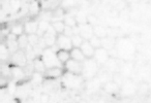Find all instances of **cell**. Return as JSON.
Masks as SVG:
<instances>
[{
    "label": "cell",
    "mask_w": 151,
    "mask_h": 103,
    "mask_svg": "<svg viewBox=\"0 0 151 103\" xmlns=\"http://www.w3.org/2000/svg\"><path fill=\"white\" fill-rule=\"evenodd\" d=\"M40 59L45 63L47 69H50V68H54V67H60L61 66V63L57 59L56 52H54L51 48H47L42 50V58Z\"/></svg>",
    "instance_id": "obj_1"
},
{
    "label": "cell",
    "mask_w": 151,
    "mask_h": 103,
    "mask_svg": "<svg viewBox=\"0 0 151 103\" xmlns=\"http://www.w3.org/2000/svg\"><path fill=\"white\" fill-rule=\"evenodd\" d=\"M86 63H83L82 75L86 78H91L99 72V65L93 59H86Z\"/></svg>",
    "instance_id": "obj_2"
},
{
    "label": "cell",
    "mask_w": 151,
    "mask_h": 103,
    "mask_svg": "<svg viewBox=\"0 0 151 103\" xmlns=\"http://www.w3.org/2000/svg\"><path fill=\"white\" fill-rule=\"evenodd\" d=\"M56 46H58L59 50H64L67 52H70L73 50L71 39L63 34H58L56 38Z\"/></svg>",
    "instance_id": "obj_3"
},
{
    "label": "cell",
    "mask_w": 151,
    "mask_h": 103,
    "mask_svg": "<svg viewBox=\"0 0 151 103\" xmlns=\"http://www.w3.org/2000/svg\"><path fill=\"white\" fill-rule=\"evenodd\" d=\"M12 62L15 65L19 66V67L26 66V64H27V55H26L25 50H19L15 54H13V56H12Z\"/></svg>",
    "instance_id": "obj_4"
},
{
    "label": "cell",
    "mask_w": 151,
    "mask_h": 103,
    "mask_svg": "<svg viewBox=\"0 0 151 103\" xmlns=\"http://www.w3.org/2000/svg\"><path fill=\"white\" fill-rule=\"evenodd\" d=\"M109 59H110V57H109V54H108L107 50H105V48H103L95 50L93 60L96 62V64L99 66V65H106V63H107Z\"/></svg>",
    "instance_id": "obj_5"
},
{
    "label": "cell",
    "mask_w": 151,
    "mask_h": 103,
    "mask_svg": "<svg viewBox=\"0 0 151 103\" xmlns=\"http://www.w3.org/2000/svg\"><path fill=\"white\" fill-rule=\"evenodd\" d=\"M65 68L68 72L76 75H80L82 74V69H83V63L77 62L73 59H69L68 61L65 63Z\"/></svg>",
    "instance_id": "obj_6"
},
{
    "label": "cell",
    "mask_w": 151,
    "mask_h": 103,
    "mask_svg": "<svg viewBox=\"0 0 151 103\" xmlns=\"http://www.w3.org/2000/svg\"><path fill=\"white\" fill-rule=\"evenodd\" d=\"M80 50H82L83 55H84V57L86 58V59H93L95 50L92 48V45L89 43L88 40H84L82 45L80 46Z\"/></svg>",
    "instance_id": "obj_7"
},
{
    "label": "cell",
    "mask_w": 151,
    "mask_h": 103,
    "mask_svg": "<svg viewBox=\"0 0 151 103\" xmlns=\"http://www.w3.org/2000/svg\"><path fill=\"white\" fill-rule=\"evenodd\" d=\"M79 34L84 38V40H89L93 36V27L88 24L79 27Z\"/></svg>",
    "instance_id": "obj_8"
},
{
    "label": "cell",
    "mask_w": 151,
    "mask_h": 103,
    "mask_svg": "<svg viewBox=\"0 0 151 103\" xmlns=\"http://www.w3.org/2000/svg\"><path fill=\"white\" fill-rule=\"evenodd\" d=\"M70 54V59L75 60L77 62H80V63H84V61L86 60V58L83 55L82 50H80V48H73V50L69 52Z\"/></svg>",
    "instance_id": "obj_9"
},
{
    "label": "cell",
    "mask_w": 151,
    "mask_h": 103,
    "mask_svg": "<svg viewBox=\"0 0 151 103\" xmlns=\"http://www.w3.org/2000/svg\"><path fill=\"white\" fill-rule=\"evenodd\" d=\"M38 29V23L36 22H27L24 25V30H25L26 35H31V34H36Z\"/></svg>",
    "instance_id": "obj_10"
},
{
    "label": "cell",
    "mask_w": 151,
    "mask_h": 103,
    "mask_svg": "<svg viewBox=\"0 0 151 103\" xmlns=\"http://www.w3.org/2000/svg\"><path fill=\"white\" fill-rule=\"evenodd\" d=\"M63 74V71L60 67H54V68H50V69H47L45 72V75L47 77H51V78H57L59 76H61Z\"/></svg>",
    "instance_id": "obj_11"
},
{
    "label": "cell",
    "mask_w": 151,
    "mask_h": 103,
    "mask_svg": "<svg viewBox=\"0 0 151 103\" xmlns=\"http://www.w3.org/2000/svg\"><path fill=\"white\" fill-rule=\"evenodd\" d=\"M56 56H57L58 61L60 62L61 64H65L70 59V54H69V52L64 50H58L56 52Z\"/></svg>",
    "instance_id": "obj_12"
},
{
    "label": "cell",
    "mask_w": 151,
    "mask_h": 103,
    "mask_svg": "<svg viewBox=\"0 0 151 103\" xmlns=\"http://www.w3.org/2000/svg\"><path fill=\"white\" fill-rule=\"evenodd\" d=\"M93 35L101 38V39H103V38L108 36V30L106 29L105 27H103V26L96 25L93 27Z\"/></svg>",
    "instance_id": "obj_13"
},
{
    "label": "cell",
    "mask_w": 151,
    "mask_h": 103,
    "mask_svg": "<svg viewBox=\"0 0 151 103\" xmlns=\"http://www.w3.org/2000/svg\"><path fill=\"white\" fill-rule=\"evenodd\" d=\"M33 67L35 72H38V73H45L47 70V67L45 65V63L42 62V59H35L33 62Z\"/></svg>",
    "instance_id": "obj_14"
},
{
    "label": "cell",
    "mask_w": 151,
    "mask_h": 103,
    "mask_svg": "<svg viewBox=\"0 0 151 103\" xmlns=\"http://www.w3.org/2000/svg\"><path fill=\"white\" fill-rule=\"evenodd\" d=\"M51 26L53 27V29L55 30L57 34H63V31L65 29V24L64 22L62 21H56V22H53L51 24Z\"/></svg>",
    "instance_id": "obj_15"
},
{
    "label": "cell",
    "mask_w": 151,
    "mask_h": 103,
    "mask_svg": "<svg viewBox=\"0 0 151 103\" xmlns=\"http://www.w3.org/2000/svg\"><path fill=\"white\" fill-rule=\"evenodd\" d=\"M51 24H49V22L47 21H42L38 23V29H37V35H42L44 36V34L46 33L47 31H48V29L50 28Z\"/></svg>",
    "instance_id": "obj_16"
},
{
    "label": "cell",
    "mask_w": 151,
    "mask_h": 103,
    "mask_svg": "<svg viewBox=\"0 0 151 103\" xmlns=\"http://www.w3.org/2000/svg\"><path fill=\"white\" fill-rule=\"evenodd\" d=\"M70 39H71L73 48H80L83 42H84V38H83L80 34H75Z\"/></svg>",
    "instance_id": "obj_17"
},
{
    "label": "cell",
    "mask_w": 151,
    "mask_h": 103,
    "mask_svg": "<svg viewBox=\"0 0 151 103\" xmlns=\"http://www.w3.org/2000/svg\"><path fill=\"white\" fill-rule=\"evenodd\" d=\"M18 43H19L20 50H25L26 48H27V46L29 45V43H28V37H27V35H26V34H23L22 36L18 37Z\"/></svg>",
    "instance_id": "obj_18"
},
{
    "label": "cell",
    "mask_w": 151,
    "mask_h": 103,
    "mask_svg": "<svg viewBox=\"0 0 151 103\" xmlns=\"http://www.w3.org/2000/svg\"><path fill=\"white\" fill-rule=\"evenodd\" d=\"M28 37V43L32 48H36L38 45V42L40 40V37L37 34H31V35H27Z\"/></svg>",
    "instance_id": "obj_19"
},
{
    "label": "cell",
    "mask_w": 151,
    "mask_h": 103,
    "mask_svg": "<svg viewBox=\"0 0 151 103\" xmlns=\"http://www.w3.org/2000/svg\"><path fill=\"white\" fill-rule=\"evenodd\" d=\"M105 91L107 93H110V94H113V93L117 92L118 90V86L113 82H108L105 84Z\"/></svg>",
    "instance_id": "obj_20"
},
{
    "label": "cell",
    "mask_w": 151,
    "mask_h": 103,
    "mask_svg": "<svg viewBox=\"0 0 151 103\" xmlns=\"http://www.w3.org/2000/svg\"><path fill=\"white\" fill-rule=\"evenodd\" d=\"M12 34H14L17 37H20L23 34H25V30H24V26L23 25H16L15 27L12 28Z\"/></svg>",
    "instance_id": "obj_21"
},
{
    "label": "cell",
    "mask_w": 151,
    "mask_h": 103,
    "mask_svg": "<svg viewBox=\"0 0 151 103\" xmlns=\"http://www.w3.org/2000/svg\"><path fill=\"white\" fill-rule=\"evenodd\" d=\"M88 41H89V43L92 45V48H94V50H97V48H101V39L99 37H96V36L93 35Z\"/></svg>",
    "instance_id": "obj_22"
},
{
    "label": "cell",
    "mask_w": 151,
    "mask_h": 103,
    "mask_svg": "<svg viewBox=\"0 0 151 103\" xmlns=\"http://www.w3.org/2000/svg\"><path fill=\"white\" fill-rule=\"evenodd\" d=\"M63 22H64L65 26H68V27L73 28V27L77 26V19L73 18V17H70V16H67Z\"/></svg>",
    "instance_id": "obj_23"
},
{
    "label": "cell",
    "mask_w": 151,
    "mask_h": 103,
    "mask_svg": "<svg viewBox=\"0 0 151 103\" xmlns=\"http://www.w3.org/2000/svg\"><path fill=\"white\" fill-rule=\"evenodd\" d=\"M86 23L88 24V25L92 26V27H94V26L99 25V24H97V18L95 17V16H93V15L87 16V18H86Z\"/></svg>",
    "instance_id": "obj_24"
},
{
    "label": "cell",
    "mask_w": 151,
    "mask_h": 103,
    "mask_svg": "<svg viewBox=\"0 0 151 103\" xmlns=\"http://www.w3.org/2000/svg\"><path fill=\"white\" fill-rule=\"evenodd\" d=\"M112 82H115V84L119 87V86H122V85H123L124 80H123V77H122V75L120 73H115V74H114V76H113V80H112Z\"/></svg>",
    "instance_id": "obj_25"
},
{
    "label": "cell",
    "mask_w": 151,
    "mask_h": 103,
    "mask_svg": "<svg viewBox=\"0 0 151 103\" xmlns=\"http://www.w3.org/2000/svg\"><path fill=\"white\" fill-rule=\"evenodd\" d=\"M63 35L67 36V37L71 38L73 35H75V32H73V28L68 27V26H65V29L63 31Z\"/></svg>",
    "instance_id": "obj_26"
},
{
    "label": "cell",
    "mask_w": 151,
    "mask_h": 103,
    "mask_svg": "<svg viewBox=\"0 0 151 103\" xmlns=\"http://www.w3.org/2000/svg\"><path fill=\"white\" fill-rule=\"evenodd\" d=\"M9 50L6 48V45H2L1 46V59L2 60H6L9 58Z\"/></svg>",
    "instance_id": "obj_27"
},
{
    "label": "cell",
    "mask_w": 151,
    "mask_h": 103,
    "mask_svg": "<svg viewBox=\"0 0 151 103\" xmlns=\"http://www.w3.org/2000/svg\"><path fill=\"white\" fill-rule=\"evenodd\" d=\"M30 11H31V13H36V11H37V6H34V4H32V5H30Z\"/></svg>",
    "instance_id": "obj_28"
},
{
    "label": "cell",
    "mask_w": 151,
    "mask_h": 103,
    "mask_svg": "<svg viewBox=\"0 0 151 103\" xmlns=\"http://www.w3.org/2000/svg\"><path fill=\"white\" fill-rule=\"evenodd\" d=\"M48 99H49L48 95H42V101H44V102H47V101H48Z\"/></svg>",
    "instance_id": "obj_29"
},
{
    "label": "cell",
    "mask_w": 151,
    "mask_h": 103,
    "mask_svg": "<svg viewBox=\"0 0 151 103\" xmlns=\"http://www.w3.org/2000/svg\"><path fill=\"white\" fill-rule=\"evenodd\" d=\"M109 103H112V102H109Z\"/></svg>",
    "instance_id": "obj_30"
}]
</instances>
